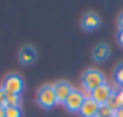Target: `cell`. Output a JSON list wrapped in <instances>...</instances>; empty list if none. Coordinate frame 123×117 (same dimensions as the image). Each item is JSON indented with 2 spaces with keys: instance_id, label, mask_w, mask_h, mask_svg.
Listing matches in <instances>:
<instances>
[{
  "instance_id": "obj_1",
  "label": "cell",
  "mask_w": 123,
  "mask_h": 117,
  "mask_svg": "<svg viewBox=\"0 0 123 117\" xmlns=\"http://www.w3.org/2000/svg\"><path fill=\"white\" fill-rule=\"evenodd\" d=\"M105 83H106L105 75H103L100 70H97V69H89V70H86V72H84V75H83L84 89L90 91V92H93L97 87L103 86Z\"/></svg>"
},
{
  "instance_id": "obj_2",
  "label": "cell",
  "mask_w": 123,
  "mask_h": 117,
  "mask_svg": "<svg viewBox=\"0 0 123 117\" xmlns=\"http://www.w3.org/2000/svg\"><path fill=\"white\" fill-rule=\"evenodd\" d=\"M24 87H25L24 78L20 75H17V73H9V75L5 78V81H3V91H5L6 94L20 95Z\"/></svg>"
},
{
  "instance_id": "obj_3",
  "label": "cell",
  "mask_w": 123,
  "mask_h": 117,
  "mask_svg": "<svg viewBox=\"0 0 123 117\" xmlns=\"http://www.w3.org/2000/svg\"><path fill=\"white\" fill-rule=\"evenodd\" d=\"M37 103L45 109H50L53 108L55 105H58V100H56V94H55L53 86H42L37 92Z\"/></svg>"
},
{
  "instance_id": "obj_4",
  "label": "cell",
  "mask_w": 123,
  "mask_h": 117,
  "mask_svg": "<svg viewBox=\"0 0 123 117\" xmlns=\"http://www.w3.org/2000/svg\"><path fill=\"white\" fill-rule=\"evenodd\" d=\"M84 97L83 94L80 92V91H72V94H70L69 97H67V100L64 102V106L67 108V111L70 112H80L84 105Z\"/></svg>"
},
{
  "instance_id": "obj_5",
  "label": "cell",
  "mask_w": 123,
  "mask_h": 117,
  "mask_svg": "<svg viewBox=\"0 0 123 117\" xmlns=\"http://www.w3.org/2000/svg\"><path fill=\"white\" fill-rule=\"evenodd\" d=\"M112 94H114V91L111 89V86L105 83L103 86L97 87V89L92 92V100L101 106V105H106V103L109 102V98L112 97Z\"/></svg>"
},
{
  "instance_id": "obj_6",
  "label": "cell",
  "mask_w": 123,
  "mask_h": 117,
  "mask_svg": "<svg viewBox=\"0 0 123 117\" xmlns=\"http://www.w3.org/2000/svg\"><path fill=\"white\" fill-rule=\"evenodd\" d=\"M53 89H55V94H56V100L58 103H62L67 100V97L72 94V86H70L67 81H58V83L53 84Z\"/></svg>"
},
{
  "instance_id": "obj_7",
  "label": "cell",
  "mask_w": 123,
  "mask_h": 117,
  "mask_svg": "<svg viewBox=\"0 0 123 117\" xmlns=\"http://www.w3.org/2000/svg\"><path fill=\"white\" fill-rule=\"evenodd\" d=\"M36 50H34L33 47H30V45H25V47L20 48V52H19V61H20L22 64H31L36 61Z\"/></svg>"
},
{
  "instance_id": "obj_8",
  "label": "cell",
  "mask_w": 123,
  "mask_h": 117,
  "mask_svg": "<svg viewBox=\"0 0 123 117\" xmlns=\"http://www.w3.org/2000/svg\"><path fill=\"white\" fill-rule=\"evenodd\" d=\"M98 109H100L98 103L93 102L92 98H89V100H84V105H83L81 111H80V114L83 117H95L98 114Z\"/></svg>"
},
{
  "instance_id": "obj_9",
  "label": "cell",
  "mask_w": 123,
  "mask_h": 117,
  "mask_svg": "<svg viewBox=\"0 0 123 117\" xmlns=\"http://www.w3.org/2000/svg\"><path fill=\"white\" fill-rule=\"evenodd\" d=\"M83 27H84V30H89V31L98 28L100 27V17L97 14H93V13L86 14L83 19Z\"/></svg>"
},
{
  "instance_id": "obj_10",
  "label": "cell",
  "mask_w": 123,
  "mask_h": 117,
  "mask_svg": "<svg viewBox=\"0 0 123 117\" xmlns=\"http://www.w3.org/2000/svg\"><path fill=\"white\" fill-rule=\"evenodd\" d=\"M109 56V47L106 44H100L93 48V59L97 61H105Z\"/></svg>"
},
{
  "instance_id": "obj_11",
  "label": "cell",
  "mask_w": 123,
  "mask_h": 117,
  "mask_svg": "<svg viewBox=\"0 0 123 117\" xmlns=\"http://www.w3.org/2000/svg\"><path fill=\"white\" fill-rule=\"evenodd\" d=\"M20 95H16V94H6V105L5 108L8 106H20Z\"/></svg>"
},
{
  "instance_id": "obj_12",
  "label": "cell",
  "mask_w": 123,
  "mask_h": 117,
  "mask_svg": "<svg viewBox=\"0 0 123 117\" xmlns=\"http://www.w3.org/2000/svg\"><path fill=\"white\" fill-rule=\"evenodd\" d=\"M5 117H22L20 106H8V108H5Z\"/></svg>"
},
{
  "instance_id": "obj_13",
  "label": "cell",
  "mask_w": 123,
  "mask_h": 117,
  "mask_svg": "<svg viewBox=\"0 0 123 117\" xmlns=\"http://www.w3.org/2000/svg\"><path fill=\"white\" fill-rule=\"evenodd\" d=\"M106 105H108L109 108H111L112 111H114V114H115V112H117L118 109L122 108V106H120V103H118V100H117V97H115V92L112 94V97H111V98H109V102L106 103Z\"/></svg>"
},
{
  "instance_id": "obj_14",
  "label": "cell",
  "mask_w": 123,
  "mask_h": 117,
  "mask_svg": "<svg viewBox=\"0 0 123 117\" xmlns=\"http://www.w3.org/2000/svg\"><path fill=\"white\" fill-rule=\"evenodd\" d=\"M97 116H98V117H112V116H114V111H112L108 105H101Z\"/></svg>"
},
{
  "instance_id": "obj_15",
  "label": "cell",
  "mask_w": 123,
  "mask_h": 117,
  "mask_svg": "<svg viewBox=\"0 0 123 117\" xmlns=\"http://www.w3.org/2000/svg\"><path fill=\"white\" fill-rule=\"evenodd\" d=\"M115 80L120 84H123V66H118L117 70H115Z\"/></svg>"
},
{
  "instance_id": "obj_16",
  "label": "cell",
  "mask_w": 123,
  "mask_h": 117,
  "mask_svg": "<svg viewBox=\"0 0 123 117\" xmlns=\"http://www.w3.org/2000/svg\"><path fill=\"white\" fill-rule=\"evenodd\" d=\"M5 105H6V92L3 91V87H0V106L5 108Z\"/></svg>"
},
{
  "instance_id": "obj_17",
  "label": "cell",
  "mask_w": 123,
  "mask_h": 117,
  "mask_svg": "<svg viewBox=\"0 0 123 117\" xmlns=\"http://www.w3.org/2000/svg\"><path fill=\"white\" fill-rule=\"evenodd\" d=\"M115 97H117V100H118V103H120V106L123 108V87L120 91H117L115 92Z\"/></svg>"
},
{
  "instance_id": "obj_18",
  "label": "cell",
  "mask_w": 123,
  "mask_h": 117,
  "mask_svg": "<svg viewBox=\"0 0 123 117\" xmlns=\"http://www.w3.org/2000/svg\"><path fill=\"white\" fill-rule=\"evenodd\" d=\"M114 116H115V117H123V108H120V109H118V111L115 112Z\"/></svg>"
},
{
  "instance_id": "obj_19",
  "label": "cell",
  "mask_w": 123,
  "mask_h": 117,
  "mask_svg": "<svg viewBox=\"0 0 123 117\" xmlns=\"http://www.w3.org/2000/svg\"><path fill=\"white\" fill-rule=\"evenodd\" d=\"M118 42L123 45V30H120V33H118Z\"/></svg>"
},
{
  "instance_id": "obj_20",
  "label": "cell",
  "mask_w": 123,
  "mask_h": 117,
  "mask_svg": "<svg viewBox=\"0 0 123 117\" xmlns=\"http://www.w3.org/2000/svg\"><path fill=\"white\" fill-rule=\"evenodd\" d=\"M118 25H120V30H123V14L120 16V19H118Z\"/></svg>"
},
{
  "instance_id": "obj_21",
  "label": "cell",
  "mask_w": 123,
  "mask_h": 117,
  "mask_svg": "<svg viewBox=\"0 0 123 117\" xmlns=\"http://www.w3.org/2000/svg\"><path fill=\"white\" fill-rule=\"evenodd\" d=\"M0 117H5V108L0 106Z\"/></svg>"
},
{
  "instance_id": "obj_22",
  "label": "cell",
  "mask_w": 123,
  "mask_h": 117,
  "mask_svg": "<svg viewBox=\"0 0 123 117\" xmlns=\"http://www.w3.org/2000/svg\"><path fill=\"white\" fill-rule=\"evenodd\" d=\"M95 117H98V116H95Z\"/></svg>"
},
{
  "instance_id": "obj_23",
  "label": "cell",
  "mask_w": 123,
  "mask_h": 117,
  "mask_svg": "<svg viewBox=\"0 0 123 117\" xmlns=\"http://www.w3.org/2000/svg\"><path fill=\"white\" fill-rule=\"evenodd\" d=\"M112 117H115V116H112Z\"/></svg>"
}]
</instances>
